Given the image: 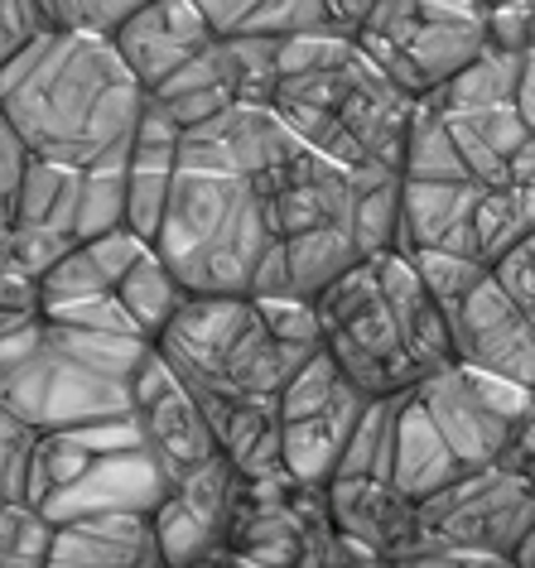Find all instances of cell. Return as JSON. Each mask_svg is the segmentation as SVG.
Masks as SVG:
<instances>
[{
  "label": "cell",
  "instance_id": "cell-35",
  "mask_svg": "<svg viewBox=\"0 0 535 568\" xmlns=\"http://www.w3.org/2000/svg\"><path fill=\"white\" fill-rule=\"evenodd\" d=\"M39 429L0 409V501L24 506L30 501V467H34Z\"/></svg>",
  "mask_w": 535,
  "mask_h": 568
},
{
  "label": "cell",
  "instance_id": "cell-25",
  "mask_svg": "<svg viewBox=\"0 0 535 568\" xmlns=\"http://www.w3.org/2000/svg\"><path fill=\"white\" fill-rule=\"evenodd\" d=\"M357 203H352V241H357L362 261H382L401 246V174H352Z\"/></svg>",
  "mask_w": 535,
  "mask_h": 568
},
{
  "label": "cell",
  "instance_id": "cell-1",
  "mask_svg": "<svg viewBox=\"0 0 535 568\" xmlns=\"http://www.w3.org/2000/svg\"><path fill=\"white\" fill-rule=\"evenodd\" d=\"M352 174L319 160L271 106H232L184 131L160 261L203 300H251L275 251L309 232H352Z\"/></svg>",
  "mask_w": 535,
  "mask_h": 568
},
{
  "label": "cell",
  "instance_id": "cell-29",
  "mask_svg": "<svg viewBox=\"0 0 535 568\" xmlns=\"http://www.w3.org/2000/svg\"><path fill=\"white\" fill-rule=\"evenodd\" d=\"M154 535H160V549H164L169 568H199V564L213 559V554H222L218 530L193 516L179 496H169V501L154 510Z\"/></svg>",
  "mask_w": 535,
  "mask_h": 568
},
{
  "label": "cell",
  "instance_id": "cell-39",
  "mask_svg": "<svg viewBox=\"0 0 535 568\" xmlns=\"http://www.w3.org/2000/svg\"><path fill=\"white\" fill-rule=\"evenodd\" d=\"M492 275H497V284H502V290L516 300L521 314H526V318L535 323V232H531L526 241H521V246H516L512 255H506V261H502L497 270H492Z\"/></svg>",
  "mask_w": 535,
  "mask_h": 568
},
{
  "label": "cell",
  "instance_id": "cell-12",
  "mask_svg": "<svg viewBox=\"0 0 535 568\" xmlns=\"http://www.w3.org/2000/svg\"><path fill=\"white\" fill-rule=\"evenodd\" d=\"M218 44L213 24H208L203 6H179V0H160V6H140L135 20L117 34V53L135 82L154 97L169 78H179L193 59H203Z\"/></svg>",
  "mask_w": 535,
  "mask_h": 568
},
{
  "label": "cell",
  "instance_id": "cell-22",
  "mask_svg": "<svg viewBox=\"0 0 535 568\" xmlns=\"http://www.w3.org/2000/svg\"><path fill=\"white\" fill-rule=\"evenodd\" d=\"M521 73H526V59L487 44L483 59H477L473 68H463V73L448 82L444 92H434L425 106H434L440 116H487V111L516 106Z\"/></svg>",
  "mask_w": 535,
  "mask_h": 568
},
{
  "label": "cell",
  "instance_id": "cell-26",
  "mask_svg": "<svg viewBox=\"0 0 535 568\" xmlns=\"http://www.w3.org/2000/svg\"><path fill=\"white\" fill-rule=\"evenodd\" d=\"M396 419H401V395L396 400H372L362 424L347 438L333 481H367V477L391 481V467H396Z\"/></svg>",
  "mask_w": 535,
  "mask_h": 568
},
{
  "label": "cell",
  "instance_id": "cell-34",
  "mask_svg": "<svg viewBox=\"0 0 535 568\" xmlns=\"http://www.w3.org/2000/svg\"><path fill=\"white\" fill-rule=\"evenodd\" d=\"M135 0H44L49 30L59 34H82V39H107L117 44V34L135 20Z\"/></svg>",
  "mask_w": 535,
  "mask_h": 568
},
{
  "label": "cell",
  "instance_id": "cell-5",
  "mask_svg": "<svg viewBox=\"0 0 535 568\" xmlns=\"http://www.w3.org/2000/svg\"><path fill=\"white\" fill-rule=\"evenodd\" d=\"M275 116L343 174H405L420 102L362 49L309 78H280Z\"/></svg>",
  "mask_w": 535,
  "mask_h": 568
},
{
  "label": "cell",
  "instance_id": "cell-18",
  "mask_svg": "<svg viewBox=\"0 0 535 568\" xmlns=\"http://www.w3.org/2000/svg\"><path fill=\"white\" fill-rule=\"evenodd\" d=\"M154 246L140 241L135 232H111L102 241H88V246H73L59 265L44 275V314L63 304H88V300H107V294L121 290V280L145 261Z\"/></svg>",
  "mask_w": 535,
  "mask_h": 568
},
{
  "label": "cell",
  "instance_id": "cell-23",
  "mask_svg": "<svg viewBox=\"0 0 535 568\" xmlns=\"http://www.w3.org/2000/svg\"><path fill=\"white\" fill-rule=\"evenodd\" d=\"M78 207H82V174L63 164H44L30 154L20 193V232L63 236L78 246Z\"/></svg>",
  "mask_w": 535,
  "mask_h": 568
},
{
  "label": "cell",
  "instance_id": "cell-31",
  "mask_svg": "<svg viewBox=\"0 0 535 568\" xmlns=\"http://www.w3.org/2000/svg\"><path fill=\"white\" fill-rule=\"evenodd\" d=\"M405 261H415L420 280H425V290L440 300L444 314H454L458 304H468L477 290L492 280V265L473 261V255H448V251H415L405 255Z\"/></svg>",
  "mask_w": 535,
  "mask_h": 568
},
{
  "label": "cell",
  "instance_id": "cell-17",
  "mask_svg": "<svg viewBox=\"0 0 535 568\" xmlns=\"http://www.w3.org/2000/svg\"><path fill=\"white\" fill-rule=\"evenodd\" d=\"M376 275H382V290L391 300V314L401 323V337H405V352L415 357V366L425 372V381L434 372H448L458 366V343H454V323L440 308V300L425 290L415 261L405 255H382L376 261Z\"/></svg>",
  "mask_w": 535,
  "mask_h": 568
},
{
  "label": "cell",
  "instance_id": "cell-2",
  "mask_svg": "<svg viewBox=\"0 0 535 568\" xmlns=\"http://www.w3.org/2000/svg\"><path fill=\"white\" fill-rule=\"evenodd\" d=\"M145 102V88L107 39L49 30L0 73V116L24 150L78 174L131 164Z\"/></svg>",
  "mask_w": 535,
  "mask_h": 568
},
{
  "label": "cell",
  "instance_id": "cell-32",
  "mask_svg": "<svg viewBox=\"0 0 535 568\" xmlns=\"http://www.w3.org/2000/svg\"><path fill=\"white\" fill-rule=\"evenodd\" d=\"M125 226V169H92L82 174V207H78V246L102 241Z\"/></svg>",
  "mask_w": 535,
  "mask_h": 568
},
{
  "label": "cell",
  "instance_id": "cell-19",
  "mask_svg": "<svg viewBox=\"0 0 535 568\" xmlns=\"http://www.w3.org/2000/svg\"><path fill=\"white\" fill-rule=\"evenodd\" d=\"M463 477H473V473H463V463L454 458V448L444 444V434L434 429V419L425 415V405L415 400V390L401 395L396 467H391V481H396L415 506H425V501H434V496L448 491Z\"/></svg>",
  "mask_w": 535,
  "mask_h": 568
},
{
  "label": "cell",
  "instance_id": "cell-38",
  "mask_svg": "<svg viewBox=\"0 0 535 568\" xmlns=\"http://www.w3.org/2000/svg\"><path fill=\"white\" fill-rule=\"evenodd\" d=\"M261 304V318L280 343L290 347H323V328H319V314L314 304H300V300H256Z\"/></svg>",
  "mask_w": 535,
  "mask_h": 568
},
{
  "label": "cell",
  "instance_id": "cell-15",
  "mask_svg": "<svg viewBox=\"0 0 535 568\" xmlns=\"http://www.w3.org/2000/svg\"><path fill=\"white\" fill-rule=\"evenodd\" d=\"M179 145H184V131L169 121V111L160 102H145L131 164H125V226H131L140 241H150V246L164 226L169 193H174Z\"/></svg>",
  "mask_w": 535,
  "mask_h": 568
},
{
  "label": "cell",
  "instance_id": "cell-3",
  "mask_svg": "<svg viewBox=\"0 0 535 568\" xmlns=\"http://www.w3.org/2000/svg\"><path fill=\"white\" fill-rule=\"evenodd\" d=\"M150 352L145 337L34 318L0 343V409L39 434L131 419V386Z\"/></svg>",
  "mask_w": 535,
  "mask_h": 568
},
{
  "label": "cell",
  "instance_id": "cell-7",
  "mask_svg": "<svg viewBox=\"0 0 535 568\" xmlns=\"http://www.w3.org/2000/svg\"><path fill=\"white\" fill-rule=\"evenodd\" d=\"M415 400L425 405L434 429L454 448L463 473H492L502 463L512 424L535 409V390L497 381L487 372H473V366L458 362L448 372H434L430 381H420Z\"/></svg>",
  "mask_w": 535,
  "mask_h": 568
},
{
  "label": "cell",
  "instance_id": "cell-11",
  "mask_svg": "<svg viewBox=\"0 0 535 568\" xmlns=\"http://www.w3.org/2000/svg\"><path fill=\"white\" fill-rule=\"evenodd\" d=\"M448 323H454L463 366L535 390V323L516 308V300L497 284V275L468 304H458Z\"/></svg>",
  "mask_w": 535,
  "mask_h": 568
},
{
  "label": "cell",
  "instance_id": "cell-30",
  "mask_svg": "<svg viewBox=\"0 0 535 568\" xmlns=\"http://www.w3.org/2000/svg\"><path fill=\"white\" fill-rule=\"evenodd\" d=\"M59 525L44 520L34 506L0 501V568H49Z\"/></svg>",
  "mask_w": 535,
  "mask_h": 568
},
{
  "label": "cell",
  "instance_id": "cell-10",
  "mask_svg": "<svg viewBox=\"0 0 535 568\" xmlns=\"http://www.w3.org/2000/svg\"><path fill=\"white\" fill-rule=\"evenodd\" d=\"M131 424L145 438V448L154 453V463L169 473V481H184L199 467H208L213 458H222L218 434L208 415L199 409V400L184 390V381L174 376V366L160 357V347L145 357V366L135 372L131 386Z\"/></svg>",
  "mask_w": 535,
  "mask_h": 568
},
{
  "label": "cell",
  "instance_id": "cell-13",
  "mask_svg": "<svg viewBox=\"0 0 535 568\" xmlns=\"http://www.w3.org/2000/svg\"><path fill=\"white\" fill-rule=\"evenodd\" d=\"M329 516L333 530L367 549L372 559L396 568L401 559L425 545V525H420V506L405 496L396 481H333L329 487Z\"/></svg>",
  "mask_w": 535,
  "mask_h": 568
},
{
  "label": "cell",
  "instance_id": "cell-41",
  "mask_svg": "<svg viewBox=\"0 0 535 568\" xmlns=\"http://www.w3.org/2000/svg\"><path fill=\"white\" fill-rule=\"evenodd\" d=\"M497 473L516 477V481H526V487L535 491V409L512 424V438H506V448H502Z\"/></svg>",
  "mask_w": 535,
  "mask_h": 568
},
{
  "label": "cell",
  "instance_id": "cell-4",
  "mask_svg": "<svg viewBox=\"0 0 535 568\" xmlns=\"http://www.w3.org/2000/svg\"><path fill=\"white\" fill-rule=\"evenodd\" d=\"M154 347L174 366V376L184 381L213 429L251 405L280 409L285 386L319 352L280 343L265 328L256 300H203V294H193Z\"/></svg>",
  "mask_w": 535,
  "mask_h": 568
},
{
  "label": "cell",
  "instance_id": "cell-6",
  "mask_svg": "<svg viewBox=\"0 0 535 568\" xmlns=\"http://www.w3.org/2000/svg\"><path fill=\"white\" fill-rule=\"evenodd\" d=\"M314 314L323 328V352L337 362L347 386L362 390L367 400H396V395H411L425 381V372L405 352L401 323L391 314L376 261L352 265L314 304Z\"/></svg>",
  "mask_w": 535,
  "mask_h": 568
},
{
  "label": "cell",
  "instance_id": "cell-14",
  "mask_svg": "<svg viewBox=\"0 0 535 568\" xmlns=\"http://www.w3.org/2000/svg\"><path fill=\"white\" fill-rule=\"evenodd\" d=\"M483 193L487 189H477V183H405L396 255L448 251L483 261V251H477V203H483Z\"/></svg>",
  "mask_w": 535,
  "mask_h": 568
},
{
  "label": "cell",
  "instance_id": "cell-21",
  "mask_svg": "<svg viewBox=\"0 0 535 568\" xmlns=\"http://www.w3.org/2000/svg\"><path fill=\"white\" fill-rule=\"evenodd\" d=\"M150 102H160L179 131H199V125L218 121L222 111H232V106H236V92H232L228 44L218 39V44L208 49L203 59H193L179 78H169L164 88L150 97Z\"/></svg>",
  "mask_w": 535,
  "mask_h": 568
},
{
  "label": "cell",
  "instance_id": "cell-43",
  "mask_svg": "<svg viewBox=\"0 0 535 568\" xmlns=\"http://www.w3.org/2000/svg\"><path fill=\"white\" fill-rule=\"evenodd\" d=\"M516 111H521V121H526V131L535 135V59H526V73H521Z\"/></svg>",
  "mask_w": 535,
  "mask_h": 568
},
{
  "label": "cell",
  "instance_id": "cell-9",
  "mask_svg": "<svg viewBox=\"0 0 535 568\" xmlns=\"http://www.w3.org/2000/svg\"><path fill=\"white\" fill-rule=\"evenodd\" d=\"M420 525H425V539L497 554V559L512 564L516 549L535 530V491L526 481L492 467V473H473L454 481L448 491H440L434 501H425L420 506Z\"/></svg>",
  "mask_w": 535,
  "mask_h": 568
},
{
  "label": "cell",
  "instance_id": "cell-16",
  "mask_svg": "<svg viewBox=\"0 0 535 568\" xmlns=\"http://www.w3.org/2000/svg\"><path fill=\"white\" fill-rule=\"evenodd\" d=\"M49 568H169L154 535V510H111L59 525Z\"/></svg>",
  "mask_w": 535,
  "mask_h": 568
},
{
  "label": "cell",
  "instance_id": "cell-44",
  "mask_svg": "<svg viewBox=\"0 0 535 568\" xmlns=\"http://www.w3.org/2000/svg\"><path fill=\"white\" fill-rule=\"evenodd\" d=\"M531 59H535V6H531Z\"/></svg>",
  "mask_w": 535,
  "mask_h": 568
},
{
  "label": "cell",
  "instance_id": "cell-20",
  "mask_svg": "<svg viewBox=\"0 0 535 568\" xmlns=\"http://www.w3.org/2000/svg\"><path fill=\"white\" fill-rule=\"evenodd\" d=\"M203 10H208V24H213L218 39H265V44H290V39H304V34H329V30L337 34L333 10L319 6V0H265V6L228 0V6H203Z\"/></svg>",
  "mask_w": 535,
  "mask_h": 568
},
{
  "label": "cell",
  "instance_id": "cell-28",
  "mask_svg": "<svg viewBox=\"0 0 535 568\" xmlns=\"http://www.w3.org/2000/svg\"><path fill=\"white\" fill-rule=\"evenodd\" d=\"M347 438L333 429L329 419H304V424H285V477L294 487L309 491H329L343 463Z\"/></svg>",
  "mask_w": 535,
  "mask_h": 568
},
{
  "label": "cell",
  "instance_id": "cell-27",
  "mask_svg": "<svg viewBox=\"0 0 535 568\" xmlns=\"http://www.w3.org/2000/svg\"><path fill=\"white\" fill-rule=\"evenodd\" d=\"M401 179L405 183H473L468 164H463V154H458V140H454V131H448V121L425 102H420Z\"/></svg>",
  "mask_w": 535,
  "mask_h": 568
},
{
  "label": "cell",
  "instance_id": "cell-24",
  "mask_svg": "<svg viewBox=\"0 0 535 568\" xmlns=\"http://www.w3.org/2000/svg\"><path fill=\"white\" fill-rule=\"evenodd\" d=\"M117 300H121L125 314H131L140 337H145V343H160V337L169 333V323L184 314V304L193 300V294L179 284L174 270L160 261V251H150L145 261H140L131 275L121 280Z\"/></svg>",
  "mask_w": 535,
  "mask_h": 568
},
{
  "label": "cell",
  "instance_id": "cell-33",
  "mask_svg": "<svg viewBox=\"0 0 535 568\" xmlns=\"http://www.w3.org/2000/svg\"><path fill=\"white\" fill-rule=\"evenodd\" d=\"M343 372H337V362L329 357V352H314L304 366H300V376L285 386V395H280V419L285 424H304V419H319V415H329V405L343 395Z\"/></svg>",
  "mask_w": 535,
  "mask_h": 568
},
{
  "label": "cell",
  "instance_id": "cell-36",
  "mask_svg": "<svg viewBox=\"0 0 535 568\" xmlns=\"http://www.w3.org/2000/svg\"><path fill=\"white\" fill-rule=\"evenodd\" d=\"M24 169H30V150L10 131V121L0 116V265L10 261V246H16V232H20Z\"/></svg>",
  "mask_w": 535,
  "mask_h": 568
},
{
  "label": "cell",
  "instance_id": "cell-40",
  "mask_svg": "<svg viewBox=\"0 0 535 568\" xmlns=\"http://www.w3.org/2000/svg\"><path fill=\"white\" fill-rule=\"evenodd\" d=\"M487 44L502 53H516V59H531V6H492Z\"/></svg>",
  "mask_w": 535,
  "mask_h": 568
},
{
  "label": "cell",
  "instance_id": "cell-42",
  "mask_svg": "<svg viewBox=\"0 0 535 568\" xmlns=\"http://www.w3.org/2000/svg\"><path fill=\"white\" fill-rule=\"evenodd\" d=\"M0 308H6V314L39 318V314H44V290H39L34 280L16 275V270H0Z\"/></svg>",
  "mask_w": 535,
  "mask_h": 568
},
{
  "label": "cell",
  "instance_id": "cell-37",
  "mask_svg": "<svg viewBox=\"0 0 535 568\" xmlns=\"http://www.w3.org/2000/svg\"><path fill=\"white\" fill-rule=\"evenodd\" d=\"M49 34V16H44V0L39 6H16V0H0V73L10 63H20L30 44Z\"/></svg>",
  "mask_w": 535,
  "mask_h": 568
},
{
  "label": "cell",
  "instance_id": "cell-8",
  "mask_svg": "<svg viewBox=\"0 0 535 568\" xmlns=\"http://www.w3.org/2000/svg\"><path fill=\"white\" fill-rule=\"evenodd\" d=\"M362 34H376L396 44L415 78L420 102L444 92L463 68H473L487 53V10L483 6H372Z\"/></svg>",
  "mask_w": 535,
  "mask_h": 568
}]
</instances>
